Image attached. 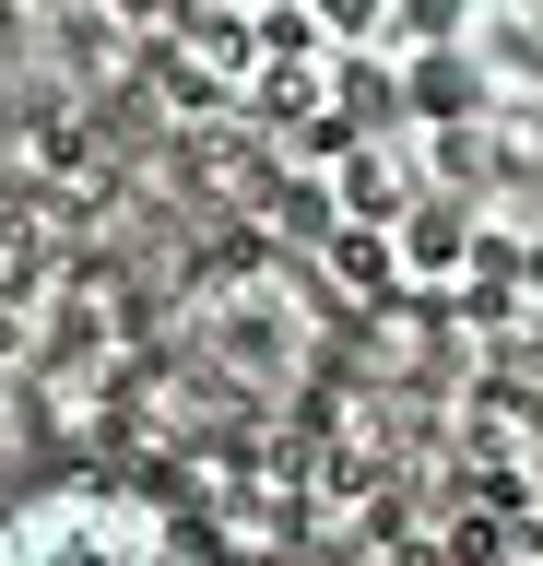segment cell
<instances>
[{
  "instance_id": "obj_1",
  "label": "cell",
  "mask_w": 543,
  "mask_h": 566,
  "mask_svg": "<svg viewBox=\"0 0 543 566\" xmlns=\"http://www.w3.org/2000/svg\"><path fill=\"white\" fill-rule=\"evenodd\" d=\"M0 566H201L178 507L118 472H60L0 507Z\"/></svg>"
},
{
  "instance_id": "obj_2",
  "label": "cell",
  "mask_w": 543,
  "mask_h": 566,
  "mask_svg": "<svg viewBox=\"0 0 543 566\" xmlns=\"http://www.w3.org/2000/svg\"><path fill=\"white\" fill-rule=\"evenodd\" d=\"M320 24L331 35H378V24H390V0H320Z\"/></svg>"
}]
</instances>
